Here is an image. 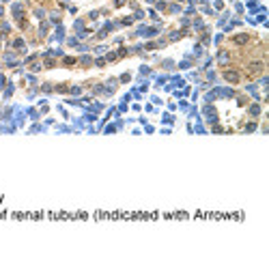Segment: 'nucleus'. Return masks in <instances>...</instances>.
<instances>
[{
    "label": "nucleus",
    "mask_w": 269,
    "mask_h": 269,
    "mask_svg": "<svg viewBox=\"0 0 269 269\" xmlns=\"http://www.w3.org/2000/svg\"><path fill=\"white\" fill-rule=\"evenodd\" d=\"M0 15H2V7H0Z\"/></svg>",
    "instance_id": "obj_13"
},
{
    "label": "nucleus",
    "mask_w": 269,
    "mask_h": 269,
    "mask_svg": "<svg viewBox=\"0 0 269 269\" xmlns=\"http://www.w3.org/2000/svg\"><path fill=\"white\" fill-rule=\"evenodd\" d=\"M248 114H250L252 118H256V116L260 114V106H258V104H254V106H250V108H248Z\"/></svg>",
    "instance_id": "obj_5"
},
{
    "label": "nucleus",
    "mask_w": 269,
    "mask_h": 269,
    "mask_svg": "<svg viewBox=\"0 0 269 269\" xmlns=\"http://www.w3.org/2000/svg\"><path fill=\"white\" fill-rule=\"evenodd\" d=\"M224 80L228 84H239L241 82V73L237 69H224Z\"/></svg>",
    "instance_id": "obj_1"
},
{
    "label": "nucleus",
    "mask_w": 269,
    "mask_h": 269,
    "mask_svg": "<svg viewBox=\"0 0 269 269\" xmlns=\"http://www.w3.org/2000/svg\"><path fill=\"white\" fill-rule=\"evenodd\" d=\"M73 63H76V60H73V58H71V56H67V58H65V65H67V67H71V65H73Z\"/></svg>",
    "instance_id": "obj_11"
},
{
    "label": "nucleus",
    "mask_w": 269,
    "mask_h": 269,
    "mask_svg": "<svg viewBox=\"0 0 269 269\" xmlns=\"http://www.w3.org/2000/svg\"><path fill=\"white\" fill-rule=\"evenodd\" d=\"M254 129H256V123H248V125H246V131H248V134L254 131Z\"/></svg>",
    "instance_id": "obj_9"
},
{
    "label": "nucleus",
    "mask_w": 269,
    "mask_h": 269,
    "mask_svg": "<svg viewBox=\"0 0 269 269\" xmlns=\"http://www.w3.org/2000/svg\"><path fill=\"white\" fill-rule=\"evenodd\" d=\"M233 43H235V45H248V43H250V35H246V32L235 35V37H233Z\"/></svg>",
    "instance_id": "obj_3"
},
{
    "label": "nucleus",
    "mask_w": 269,
    "mask_h": 269,
    "mask_svg": "<svg viewBox=\"0 0 269 269\" xmlns=\"http://www.w3.org/2000/svg\"><path fill=\"white\" fill-rule=\"evenodd\" d=\"M217 63H220V65H228V63H230V52L220 50V52H217Z\"/></svg>",
    "instance_id": "obj_4"
},
{
    "label": "nucleus",
    "mask_w": 269,
    "mask_h": 269,
    "mask_svg": "<svg viewBox=\"0 0 269 269\" xmlns=\"http://www.w3.org/2000/svg\"><path fill=\"white\" fill-rule=\"evenodd\" d=\"M80 63H82V65H90V56H82Z\"/></svg>",
    "instance_id": "obj_12"
},
{
    "label": "nucleus",
    "mask_w": 269,
    "mask_h": 269,
    "mask_svg": "<svg viewBox=\"0 0 269 269\" xmlns=\"http://www.w3.org/2000/svg\"><path fill=\"white\" fill-rule=\"evenodd\" d=\"M39 35L43 37V35H47V24H41V28H39Z\"/></svg>",
    "instance_id": "obj_8"
},
{
    "label": "nucleus",
    "mask_w": 269,
    "mask_h": 269,
    "mask_svg": "<svg viewBox=\"0 0 269 269\" xmlns=\"http://www.w3.org/2000/svg\"><path fill=\"white\" fill-rule=\"evenodd\" d=\"M24 45H26V43H24V39H15V41H13V47H15V50H24Z\"/></svg>",
    "instance_id": "obj_6"
},
{
    "label": "nucleus",
    "mask_w": 269,
    "mask_h": 269,
    "mask_svg": "<svg viewBox=\"0 0 269 269\" xmlns=\"http://www.w3.org/2000/svg\"><path fill=\"white\" fill-rule=\"evenodd\" d=\"M181 37H183V32H170L168 39H170V41H177V39H181Z\"/></svg>",
    "instance_id": "obj_7"
},
{
    "label": "nucleus",
    "mask_w": 269,
    "mask_h": 269,
    "mask_svg": "<svg viewBox=\"0 0 269 269\" xmlns=\"http://www.w3.org/2000/svg\"><path fill=\"white\" fill-rule=\"evenodd\" d=\"M80 93H82L80 86H71V95H80Z\"/></svg>",
    "instance_id": "obj_10"
},
{
    "label": "nucleus",
    "mask_w": 269,
    "mask_h": 269,
    "mask_svg": "<svg viewBox=\"0 0 269 269\" xmlns=\"http://www.w3.org/2000/svg\"><path fill=\"white\" fill-rule=\"evenodd\" d=\"M263 69H265V63H263V60H252V63L248 65V71H250V73H260Z\"/></svg>",
    "instance_id": "obj_2"
}]
</instances>
